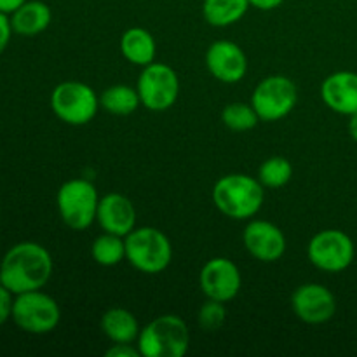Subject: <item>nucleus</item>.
Here are the masks:
<instances>
[{"mask_svg": "<svg viewBox=\"0 0 357 357\" xmlns=\"http://www.w3.org/2000/svg\"><path fill=\"white\" fill-rule=\"evenodd\" d=\"M142 105L152 112H164L176 103L180 96V80L176 72L164 63H150L138 79Z\"/></svg>", "mask_w": 357, "mask_h": 357, "instance_id": "8", "label": "nucleus"}, {"mask_svg": "<svg viewBox=\"0 0 357 357\" xmlns=\"http://www.w3.org/2000/svg\"><path fill=\"white\" fill-rule=\"evenodd\" d=\"M155 40L145 28H129L121 37V52L129 63L146 66L155 58Z\"/></svg>", "mask_w": 357, "mask_h": 357, "instance_id": "18", "label": "nucleus"}, {"mask_svg": "<svg viewBox=\"0 0 357 357\" xmlns=\"http://www.w3.org/2000/svg\"><path fill=\"white\" fill-rule=\"evenodd\" d=\"M51 20L52 13L47 3L40 0H30V2L26 0L13 13L10 26H13V31L23 37H33V35L42 33L51 24Z\"/></svg>", "mask_w": 357, "mask_h": 357, "instance_id": "17", "label": "nucleus"}, {"mask_svg": "<svg viewBox=\"0 0 357 357\" xmlns=\"http://www.w3.org/2000/svg\"><path fill=\"white\" fill-rule=\"evenodd\" d=\"M293 167L291 162L284 157H271L265 160L258 171V180L264 187L268 188H281L291 180Z\"/></svg>", "mask_w": 357, "mask_h": 357, "instance_id": "23", "label": "nucleus"}, {"mask_svg": "<svg viewBox=\"0 0 357 357\" xmlns=\"http://www.w3.org/2000/svg\"><path fill=\"white\" fill-rule=\"evenodd\" d=\"M101 330L114 344H132L139 337L138 319L126 309H110L101 317Z\"/></svg>", "mask_w": 357, "mask_h": 357, "instance_id": "19", "label": "nucleus"}, {"mask_svg": "<svg viewBox=\"0 0 357 357\" xmlns=\"http://www.w3.org/2000/svg\"><path fill=\"white\" fill-rule=\"evenodd\" d=\"M124 239L126 260L143 274H159L171 264L173 248L159 229L142 227L129 232Z\"/></svg>", "mask_w": 357, "mask_h": 357, "instance_id": "4", "label": "nucleus"}, {"mask_svg": "<svg viewBox=\"0 0 357 357\" xmlns=\"http://www.w3.org/2000/svg\"><path fill=\"white\" fill-rule=\"evenodd\" d=\"M244 246L257 260L272 264L278 261L286 251V237L274 223L255 220L244 229Z\"/></svg>", "mask_w": 357, "mask_h": 357, "instance_id": "14", "label": "nucleus"}, {"mask_svg": "<svg viewBox=\"0 0 357 357\" xmlns=\"http://www.w3.org/2000/svg\"><path fill=\"white\" fill-rule=\"evenodd\" d=\"M264 199L261 181L248 174H227L220 178L213 188L215 206L223 215L234 220H248L257 215Z\"/></svg>", "mask_w": 357, "mask_h": 357, "instance_id": "2", "label": "nucleus"}, {"mask_svg": "<svg viewBox=\"0 0 357 357\" xmlns=\"http://www.w3.org/2000/svg\"><path fill=\"white\" fill-rule=\"evenodd\" d=\"M108 357H138L139 349L132 347V344H115L114 347L107 351Z\"/></svg>", "mask_w": 357, "mask_h": 357, "instance_id": "27", "label": "nucleus"}, {"mask_svg": "<svg viewBox=\"0 0 357 357\" xmlns=\"http://www.w3.org/2000/svg\"><path fill=\"white\" fill-rule=\"evenodd\" d=\"M0 284H2V279H0Z\"/></svg>", "mask_w": 357, "mask_h": 357, "instance_id": "32", "label": "nucleus"}, {"mask_svg": "<svg viewBox=\"0 0 357 357\" xmlns=\"http://www.w3.org/2000/svg\"><path fill=\"white\" fill-rule=\"evenodd\" d=\"M291 307L303 323L323 324L335 316L337 300L326 286L310 282L295 289L291 296Z\"/></svg>", "mask_w": 357, "mask_h": 357, "instance_id": "12", "label": "nucleus"}, {"mask_svg": "<svg viewBox=\"0 0 357 357\" xmlns=\"http://www.w3.org/2000/svg\"><path fill=\"white\" fill-rule=\"evenodd\" d=\"M349 132H351L352 139L357 142V114L351 115V121H349Z\"/></svg>", "mask_w": 357, "mask_h": 357, "instance_id": "31", "label": "nucleus"}, {"mask_svg": "<svg viewBox=\"0 0 357 357\" xmlns=\"http://www.w3.org/2000/svg\"><path fill=\"white\" fill-rule=\"evenodd\" d=\"M243 279L237 265L229 258H213L201 271V289L208 300L230 302L239 293Z\"/></svg>", "mask_w": 357, "mask_h": 357, "instance_id": "11", "label": "nucleus"}, {"mask_svg": "<svg viewBox=\"0 0 357 357\" xmlns=\"http://www.w3.org/2000/svg\"><path fill=\"white\" fill-rule=\"evenodd\" d=\"M96 220L105 232L126 237L135 230L136 209L122 194H108L100 199Z\"/></svg>", "mask_w": 357, "mask_h": 357, "instance_id": "15", "label": "nucleus"}, {"mask_svg": "<svg viewBox=\"0 0 357 357\" xmlns=\"http://www.w3.org/2000/svg\"><path fill=\"white\" fill-rule=\"evenodd\" d=\"M96 187L91 181L77 178L61 185L58 190V209L63 223L73 230H86L98 215Z\"/></svg>", "mask_w": 357, "mask_h": 357, "instance_id": "5", "label": "nucleus"}, {"mask_svg": "<svg viewBox=\"0 0 357 357\" xmlns=\"http://www.w3.org/2000/svg\"><path fill=\"white\" fill-rule=\"evenodd\" d=\"M190 345V333L183 319L167 314L146 324L138 337L139 354L145 357H183Z\"/></svg>", "mask_w": 357, "mask_h": 357, "instance_id": "3", "label": "nucleus"}, {"mask_svg": "<svg viewBox=\"0 0 357 357\" xmlns=\"http://www.w3.org/2000/svg\"><path fill=\"white\" fill-rule=\"evenodd\" d=\"M10 31H13V26H10V20L7 17L6 13H0V54L6 51L7 44H9Z\"/></svg>", "mask_w": 357, "mask_h": 357, "instance_id": "28", "label": "nucleus"}, {"mask_svg": "<svg viewBox=\"0 0 357 357\" xmlns=\"http://www.w3.org/2000/svg\"><path fill=\"white\" fill-rule=\"evenodd\" d=\"M13 319L26 333H51L61 319V312L54 298L40 289L17 295L13 303Z\"/></svg>", "mask_w": 357, "mask_h": 357, "instance_id": "7", "label": "nucleus"}, {"mask_svg": "<svg viewBox=\"0 0 357 357\" xmlns=\"http://www.w3.org/2000/svg\"><path fill=\"white\" fill-rule=\"evenodd\" d=\"M321 96L324 103L337 114H357V73H331L321 86Z\"/></svg>", "mask_w": 357, "mask_h": 357, "instance_id": "16", "label": "nucleus"}, {"mask_svg": "<svg viewBox=\"0 0 357 357\" xmlns=\"http://www.w3.org/2000/svg\"><path fill=\"white\" fill-rule=\"evenodd\" d=\"M13 293L6 288V286L0 284V326L6 323L9 317H13Z\"/></svg>", "mask_w": 357, "mask_h": 357, "instance_id": "26", "label": "nucleus"}, {"mask_svg": "<svg viewBox=\"0 0 357 357\" xmlns=\"http://www.w3.org/2000/svg\"><path fill=\"white\" fill-rule=\"evenodd\" d=\"M52 258L37 243H20L10 248L0 264V279L13 295L40 289L51 279Z\"/></svg>", "mask_w": 357, "mask_h": 357, "instance_id": "1", "label": "nucleus"}, {"mask_svg": "<svg viewBox=\"0 0 357 357\" xmlns=\"http://www.w3.org/2000/svg\"><path fill=\"white\" fill-rule=\"evenodd\" d=\"M26 0H0V13L13 14L17 7H21Z\"/></svg>", "mask_w": 357, "mask_h": 357, "instance_id": "30", "label": "nucleus"}, {"mask_svg": "<svg viewBox=\"0 0 357 357\" xmlns=\"http://www.w3.org/2000/svg\"><path fill=\"white\" fill-rule=\"evenodd\" d=\"M94 261L103 267H114L126 258V239L122 236L105 232L103 236L96 237L91 248Z\"/></svg>", "mask_w": 357, "mask_h": 357, "instance_id": "22", "label": "nucleus"}, {"mask_svg": "<svg viewBox=\"0 0 357 357\" xmlns=\"http://www.w3.org/2000/svg\"><path fill=\"white\" fill-rule=\"evenodd\" d=\"M225 307L223 302L209 300L199 310V324L206 331H216L223 323H225Z\"/></svg>", "mask_w": 357, "mask_h": 357, "instance_id": "25", "label": "nucleus"}, {"mask_svg": "<svg viewBox=\"0 0 357 357\" xmlns=\"http://www.w3.org/2000/svg\"><path fill=\"white\" fill-rule=\"evenodd\" d=\"M222 121L232 131H250L258 124L260 117H258L257 110L253 105L248 103H230L223 108Z\"/></svg>", "mask_w": 357, "mask_h": 357, "instance_id": "24", "label": "nucleus"}, {"mask_svg": "<svg viewBox=\"0 0 357 357\" xmlns=\"http://www.w3.org/2000/svg\"><path fill=\"white\" fill-rule=\"evenodd\" d=\"M206 65L220 82L236 84L248 72V58L243 49L230 40H216L206 52Z\"/></svg>", "mask_w": 357, "mask_h": 357, "instance_id": "13", "label": "nucleus"}, {"mask_svg": "<svg viewBox=\"0 0 357 357\" xmlns=\"http://www.w3.org/2000/svg\"><path fill=\"white\" fill-rule=\"evenodd\" d=\"M142 100H139L138 89H132L129 86H112L101 93L100 105L107 112L114 115H129L136 112Z\"/></svg>", "mask_w": 357, "mask_h": 357, "instance_id": "21", "label": "nucleus"}, {"mask_svg": "<svg viewBox=\"0 0 357 357\" xmlns=\"http://www.w3.org/2000/svg\"><path fill=\"white\" fill-rule=\"evenodd\" d=\"M52 112L70 126H84L94 119L100 108L96 93L87 84L68 80L54 87L51 94Z\"/></svg>", "mask_w": 357, "mask_h": 357, "instance_id": "6", "label": "nucleus"}, {"mask_svg": "<svg viewBox=\"0 0 357 357\" xmlns=\"http://www.w3.org/2000/svg\"><path fill=\"white\" fill-rule=\"evenodd\" d=\"M309 260L324 272H342L354 260V243L342 230H323L309 243Z\"/></svg>", "mask_w": 357, "mask_h": 357, "instance_id": "10", "label": "nucleus"}, {"mask_svg": "<svg viewBox=\"0 0 357 357\" xmlns=\"http://www.w3.org/2000/svg\"><path fill=\"white\" fill-rule=\"evenodd\" d=\"M250 6V0H204L202 14L211 26L225 28L237 23Z\"/></svg>", "mask_w": 357, "mask_h": 357, "instance_id": "20", "label": "nucleus"}, {"mask_svg": "<svg viewBox=\"0 0 357 357\" xmlns=\"http://www.w3.org/2000/svg\"><path fill=\"white\" fill-rule=\"evenodd\" d=\"M284 0H250L251 6L255 9H260V10H272V9H278Z\"/></svg>", "mask_w": 357, "mask_h": 357, "instance_id": "29", "label": "nucleus"}, {"mask_svg": "<svg viewBox=\"0 0 357 357\" xmlns=\"http://www.w3.org/2000/svg\"><path fill=\"white\" fill-rule=\"evenodd\" d=\"M296 100L298 93L291 79L284 75H271L258 84L251 105L260 121L275 122L284 119L295 108Z\"/></svg>", "mask_w": 357, "mask_h": 357, "instance_id": "9", "label": "nucleus"}]
</instances>
